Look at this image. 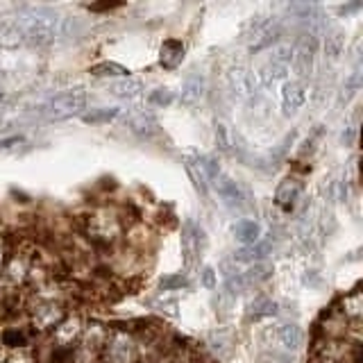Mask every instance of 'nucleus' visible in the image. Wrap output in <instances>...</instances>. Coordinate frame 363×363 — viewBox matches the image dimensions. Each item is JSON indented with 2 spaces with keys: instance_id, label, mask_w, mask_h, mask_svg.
I'll use <instances>...</instances> for the list:
<instances>
[{
  "instance_id": "obj_1",
  "label": "nucleus",
  "mask_w": 363,
  "mask_h": 363,
  "mask_svg": "<svg viewBox=\"0 0 363 363\" xmlns=\"http://www.w3.org/2000/svg\"><path fill=\"white\" fill-rule=\"evenodd\" d=\"M62 16L55 9L48 7H30L16 21V28L21 32L23 43L28 45H48L57 37H62Z\"/></svg>"
},
{
  "instance_id": "obj_2",
  "label": "nucleus",
  "mask_w": 363,
  "mask_h": 363,
  "mask_svg": "<svg viewBox=\"0 0 363 363\" xmlns=\"http://www.w3.org/2000/svg\"><path fill=\"white\" fill-rule=\"evenodd\" d=\"M86 238L98 247H113L125 234V218L118 209H96L84 223Z\"/></svg>"
},
{
  "instance_id": "obj_3",
  "label": "nucleus",
  "mask_w": 363,
  "mask_h": 363,
  "mask_svg": "<svg viewBox=\"0 0 363 363\" xmlns=\"http://www.w3.org/2000/svg\"><path fill=\"white\" fill-rule=\"evenodd\" d=\"M86 107V94L82 89H71L64 91V94L52 96L45 105L39 107V116L48 118V121H64L71 118L75 113H79Z\"/></svg>"
},
{
  "instance_id": "obj_4",
  "label": "nucleus",
  "mask_w": 363,
  "mask_h": 363,
  "mask_svg": "<svg viewBox=\"0 0 363 363\" xmlns=\"http://www.w3.org/2000/svg\"><path fill=\"white\" fill-rule=\"evenodd\" d=\"M102 361L105 363H139V343L132 332L113 329L109 332L105 347H102Z\"/></svg>"
},
{
  "instance_id": "obj_5",
  "label": "nucleus",
  "mask_w": 363,
  "mask_h": 363,
  "mask_svg": "<svg viewBox=\"0 0 363 363\" xmlns=\"http://www.w3.org/2000/svg\"><path fill=\"white\" fill-rule=\"evenodd\" d=\"M211 184H213V191L218 193V198L223 200L225 207L238 209V211H245L250 207V198H247L245 189L238 184V182H234L232 177L218 175L216 179H211Z\"/></svg>"
},
{
  "instance_id": "obj_6",
  "label": "nucleus",
  "mask_w": 363,
  "mask_h": 363,
  "mask_svg": "<svg viewBox=\"0 0 363 363\" xmlns=\"http://www.w3.org/2000/svg\"><path fill=\"white\" fill-rule=\"evenodd\" d=\"M32 323L37 329H57L64 323V309L62 302H37L30 309Z\"/></svg>"
},
{
  "instance_id": "obj_7",
  "label": "nucleus",
  "mask_w": 363,
  "mask_h": 363,
  "mask_svg": "<svg viewBox=\"0 0 363 363\" xmlns=\"http://www.w3.org/2000/svg\"><path fill=\"white\" fill-rule=\"evenodd\" d=\"M306 84L302 79H291V82H284L281 86V109L286 116H293L302 109V105L306 102Z\"/></svg>"
},
{
  "instance_id": "obj_8",
  "label": "nucleus",
  "mask_w": 363,
  "mask_h": 363,
  "mask_svg": "<svg viewBox=\"0 0 363 363\" xmlns=\"http://www.w3.org/2000/svg\"><path fill=\"white\" fill-rule=\"evenodd\" d=\"M268 336L284 350V354H291L302 345V329L295 323H284L277 325L275 329H270Z\"/></svg>"
},
{
  "instance_id": "obj_9",
  "label": "nucleus",
  "mask_w": 363,
  "mask_h": 363,
  "mask_svg": "<svg viewBox=\"0 0 363 363\" xmlns=\"http://www.w3.org/2000/svg\"><path fill=\"white\" fill-rule=\"evenodd\" d=\"M300 196H302V182L295 179V177H286L277 186L275 202H277V207H281L284 211H291L295 204H298Z\"/></svg>"
},
{
  "instance_id": "obj_10",
  "label": "nucleus",
  "mask_w": 363,
  "mask_h": 363,
  "mask_svg": "<svg viewBox=\"0 0 363 363\" xmlns=\"http://www.w3.org/2000/svg\"><path fill=\"white\" fill-rule=\"evenodd\" d=\"M107 91L113 98H121V100H132L136 96H141L143 84L139 79H132V77H121V79H111L107 84Z\"/></svg>"
},
{
  "instance_id": "obj_11",
  "label": "nucleus",
  "mask_w": 363,
  "mask_h": 363,
  "mask_svg": "<svg viewBox=\"0 0 363 363\" xmlns=\"http://www.w3.org/2000/svg\"><path fill=\"white\" fill-rule=\"evenodd\" d=\"M234 236H236V241L241 243V247H250L257 241H261V227L257 220L243 218L234 225Z\"/></svg>"
},
{
  "instance_id": "obj_12",
  "label": "nucleus",
  "mask_w": 363,
  "mask_h": 363,
  "mask_svg": "<svg viewBox=\"0 0 363 363\" xmlns=\"http://www.w3.org/2000/svg\"><path fill=\"white\" fill-rule=\"evenodd\" d=\"M338 309V306H336ZM340 313L347 323H361V311H363V295L359 289H354L352 293H347L343 300H340Z\"/></svg>"
},
{
  "instance_id": "obj_13",
  "label": "nucleus",
  "mask_w": 363,
  "mask_h": 363,
  "mask_svg": "<svg viewBox=\"0 0 363 363\" xmlns=\"http://www.w3.org/2000/svg\"><path fill=\"white\" fill-rule=\"evenodd\" d=\"M182 60H184V45H182V41H175V39L164 41L162 50H159V62H162V66L177 68Z\"/></svg>"
},
{
  "instance_id": "obj_14",
  "label": "nucleus",
  "mask_w": 363,
  "mask_h": 363,
  "mask_svg": "<svg viewBox=\"0 0 363 363\" xmlns=\"http://www.w3.org/2000/svg\"><path fill=\"white\" fill-rule=\"evenodd\" d=\"M204 98V79L200 75H193L189 77L184 86H182V96L179 100L184 102V105L193 107V105H198V102Z\"/></svg>"
},
{
  "instance_id": "obj_15",
  "label": "nucleus",
  "mask_w": 363,
  "mask_h": 363,
  "mask_svg": "<svg viewBox=\"0 0 363 363\" xmlns=\"http://www.w3.org/2000/svg\"><path fill=\"white\" fill-rule=\"evenodd\" d=\"M121 116L118 107H98V109H89L82 113V121L86 125H107L111 121H116Z\"/></svg>"
},
{
  "instance_id": "obj_16",
  "label": "nucleus",
  "mask_w": 363,
  "mask_h": 363,
  "mask_svg": "<svg viewBox=\"0 0 363 363\" xmlns=\"http://www.w3.org/2000/svg\"><path fill=\"white\" fill-rule=\"evenodd\" d=\"M128 128L136 136H141V139H147V136H152L157 132V121L150 116V113H139V116H132L128 121Z\"/></svg>"
},
{
  "instance_id": "obj_17",
  "label": "nucleus",
  "mask_w": 363,
  "mask_h": 363,
  "mask_svg": "<svg viewBox=\"0 0 363 363\" xmlns=\"http://www.w3.org/2000/svg\"><path fill=\"white\" fill-rule=\"evenodd\" d=\"M91 75L96 77H109V79H121V77H130V71L121 64H113V62H102L89 68Z\"/></svg>"
},
{
  "instance_id": "obj_18",
  "label": "nucleus",
  "mask_w": 363,
  "mask_h": 363,
  "mask_svg": "<svg viewBox=\"0 0 363 363\" xmlns=\"http://www.w3.org/2000/svg\"><path fill=\"white\" fill-rule=\"evenodd\" d=\"M345 48V34L340 30H329L325 32V55L336 60V57L343 52Z\"/></svg>"
},
{
  "instance_id": "obj_19",
  "label": "nucleus",
  "mask_w": 363,
  "mask_h": 363,
  "mask_svg": "<svg viewBox=\"0 0 363 363\" xmlns=\"http://www.w3.org/2000/svg\"><path fill=\"white\" fill-rule=\"evenodd\" d=\"M277 313V302H272L268 298H257L252 304H250V318H266V315H275Z\"/></svg>"
},
{
  "instance_id": "obj_20",
  "label": "nucleus",
  "mask_w": 363,
  "mask_h": 363,
  "mask_svg": "<svg viewBox=\"0 0 363 363\" xmlns=\"http://www.w3.org/2000/svg\"><path fill=\"white\" fill-rule=\"evenodd\" d=\"M243 279H245V286H247V284L268 281L270 279V266L268 264H255V266H250V270L243 272Z\"/></svg>"
},
{
  "instance_id": "obj_21",
  "label": "nucleus",
  "mask_w": 363,
  "mask_h": 363,
  "mask_svg": "<svg viewBox=\"0 0 363 363\" xmlns=\"http://www.w3.org/2000/svg\"><path fill=\"white\" fill-rule=\"evenodd\" d=\"M79 334V323L77 320H68V323H62L60 327H57V332H55V338L60 340L62 345L66 343H71V340Z\"/></svg>"
},
{
  "instance_id": "obj_22",
  "label": "nucleus",
  "mask_w": 363,
  "mask_h": 363,
  "mask_svg": "<svg viewBox=\"0 0 363 363\" xmlns=\"http://www.w3.org/2000/svg\"><path fill=\"white\" fill-rule=\"evenodd\" d=\"M26 334H23V329L18 327H7L5 332H3V345L7 347H21V345H26Z\"/></svg>"
},
{
  "instance_id": "obj_23",
  "label": "nucleus",
  "mask_w": 363,
  "mask_h": 363,
  "mask_svg": "<svg viewBox=\"0 0 363 363\" xmlns=\"http://www.w3.org/2000/svg\"><path fill=\"white\" fill-rule=\"evenodd\" d=\"M173 91H168V89H155L150 96H147V102L155 107H168V105H173Z\"/></svg>"
},
{
  "instance_id": "obj_24",
  "label": "nucleus",
  "mask_w": 363,
  "mask_h": 363,
  "mask_svg": "<svg viewBox=\"0 0 363 363\" xmlns=\"http://www.w3.org/2000/svg\"><path fill=\"white\" fill-rule=\"evenodd\" d=\"M186 284L189 281L184 275H170V277H164L162 281H159V286H162L164 291H177V289H184Z\"/></svg>"
},
{
  "instance_id": "obj_25",
  "label": "nucleus",
  "mask_w": 363,
  "mask_h": 363,
  "mask_svg": "<svg viewBox=\"0 0 363 363\" xmlns=\"http://www.w3.org/2000/svg\"><path fill=\"white\" fill-rule=\"evenodd\" d=\"M200 281H202V286H204V289L213 291V289H216V284H218L213 268H202V272H200Z\"/></svg>"
},
{
  "instance_id": "obj_26",
  "label": "nucleus",
  "mask_w": 363,
  "mask_h": 363,
  "mask_svg": "<svg viewBox=\"0 0 363 363\" xmlns=\"http://www.w3.org/2000/svg\"><path fill=\"white\" fill-rule=\"evenodd\" d=\"M361 89V73H352L350 77H347V82H345V100L350 98V96H354L357 91Z\"/></svg>"
},
{
  "instance_id": "obj_27",
  "label": "nucleus",
  "mask_w": 363,
  "mask_h": 363,
  "mask_svg": "<svg viewBox=\"0 0 363 363\" xmlns=\"http://www.w3.org/2000/svg\"><path fill=\"white\" fill-rule=\"evenodd\" d=\"M216 143H218L220 150H227L230 147V141H227V130L223 125H218V130H216Z\"/></svg>"
},
{
  "instance_id": "obj_28",
  "label": "nucleus",
  "mask_w": 363,
  "mask_h": 363,
  "mask_svg": "<svg viewBox=\"0 0 363 363\" xmlns=\"http://www.w3.org/2000/svg\"><path fill=\"white\" fill-rule=\"evenodd\" d=\"M5 100H7V94H5V91H3V89H0V107H3V105H5Z\"/></svg>"
}]
</instances>
